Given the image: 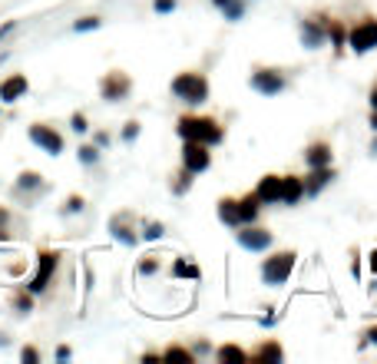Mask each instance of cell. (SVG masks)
<instances>
[{"instance_id": "7c38bea8", "label": "cell", "mask_w": 377, "mask_h": 364, "mask_svg": "<svg viewBox=\"0 0 377 364\" xmlns=\"http://www.w3.org/2000/svg\"><path fill=\"white\" fill-rule=\"evenodd\" d=\"M304 196V186H302V179L298 176H281V199L278 202H285V205H295V202Z\"/></svg>"}, {"instance_id": "d6a6232c", "label": "cell", "mask_w": 377, "mask_h": 364, "mask_svg": "<svg viewBox=\"0 0 377 364\" xmlns=\"http://www.w3.org/2000/svg\"><path fill=\"white\" fill-rule=\"evenodd\" d=\"M371 341H374V344H377V328H374V331H371Z\"/></svg>"}, {"instance_id": "d6986e66", "label": "cell", "mask_w": 377, "mask_h": 364, "mask_svg": "<svg viewBox=\"0 0 377 364\" xmlns=\"http://www.w3.org/2000/svg\"><path fill=\"white\" fill-rule=\"evenodd\" d=\"M215 7H222L228 20H239V17H242V3H239V0H215Z\"/></svg>"}, {"instance_id": "1f68e13d", "label": "cell", "mask_w": 377, "mask_h": 364, "mask_svg": "<svg viewBox=\"0 0 377 364\" xmlns=\"http://www.w3.org/2000/svg\"><path fill=\"white\" fill-rule=\"evenodd\" d=\"M371 126H374V129H377V110H374V116H371Z\"/></svg>"}, {"instance_id": "ac0fdd59", "label": "cell", "mask_w": 377, "mask_h": 364, "mask_svg": "<svg viewBox=\"0 0 377 364\" xmlns=\"http://www.w3.org/2000/svg\"><path fill=\"white\" fill-rule=\"evenodd\" d=\"M302 40H304V47H318L321 43V30L311 24V20H304V27H302Z\"/></svg>"}, {"instance_id": "2e32d148", "label": "cell", "mask_w": 377, "mask_h": 364, "mask_svg": "<svg viewBox=\"0 0 377 364\" xmlns=\"http://www.w3.org/2000/svg\"><path fill=\"white\" fill-rule=\"evenodd\" d=\"M219 219L228 222V226H242V222H239V202H235V199H222V202H219Z\"/></svg>"}, {"instance_id": "5b68a950", "label": "cell", "mask_w": 377, "mask_h": 364, "mask_svg": "<svg viewBox=\"0 0 377 364\" xmlns=\"http://www.w3.org/2000/svg\"><path fill=\"white\" fill-rule=\"evenodd\" d=\"M30 139H34L43 152H50V156H60L63 152V136L57 129H50V126H43V123L30 126Z\"/></svg>"}, {"instance_id": "83f0119b", "label": "cell", "mask_w": 377, "mask_h": 364, "mask_svg": "<svg viewBox=\"0 0 377 364\" xmlns=\"http://www.w3.org/2000/svg\"><path fill=\"white\" fill-rule=\"evenodd\" d=\"M159 235H163V228H159L156 222H152V226L146 228V239H159Z\"/></svg>"}, {"instance_id": "7a4b0ae2", "label": "cell", "mask_w": 377, "mask_h": 364, "mask_svg": "<svg viewBox=\"0 0 377 364\" xmlns=\"http://www.w3.org/2000/svg\"><path fill=\"white\" fill-rule=\"evenodd\" d=\"M172 93L182 96L186 103H202L209 96V83H205V76H199V73H182L172 80Z\"/></svg>"}, {"instance_id": "603a6c76", "label": "cell", "mask_w": 377, "mask_h": 364, "mask_svg": "<svg viewBox=\"0 0 377 364\" xmlns=\"http://www.w3.org/2000/svg\"><path fill=\"white\" fill-rule=\"evenodd\" d=\"M96 27H100V20H96V17H83V20H76L73 30H96Z\"/></svg>"}, {"instance_id": "4dcf8cb0", "label": "cell", "mask_w": 377, "mask_h": 364, "mask_svg": "<svg viewBox=\"0 0 377 364\" xmlns=\"http://www.w3.org/2000/svg\"><path fill=\"white\" fill-rule=\"evenodd\" d=\"M371 268H374V272H377V252H374V255H371Z\"/></svg>"}, {"instance_id": "30bf717a", "label": "cell", "mask_w": 377, "mask_h": 364, "mask_svg": "<svg viewBox=\"0 0 377 364\" xmlns=\"http://www.w3.org/2000/svg\"><path fill=\"white\" fill-rule=\"evenodd\" d=\"M126 93H129V76L106 73V80H103V96H106V100H123Z\"/></svg>"}, {"instance_id": "44dd1931", "label": "cell", "mask_w": 377, "mask_h": 364, "mask_svg": "<svg viewBox=\"0 0 377 364\" xmlns=\"http://www.w3.org/2000/svg\"><path fill=\"white\" fill-rule=\"evenodd\" d=\"M219 361H249V354L228 344V348H219Z\"/></svg>"}, {"instance_id": "3957f363", "label": "cell", "mask_w": 377, "mask_h": 364, "mask_svg": "<svg viewBox=\"0 0 377 364\" xmlns=\"http://www.w3.org/2000/svg\"><path fill=\"white\" fill-rule=\"evenodd\" d=\"M291 268H295V255H291V252H278V255H272V259L265 262L262 275L268 285H285L291 275Z\"/></svg>"}, {"instance_id": "6da1fadb", "label": "cell", "mask_w": 377, "mask_h": 364, "mask_svg": "<svg viewBox=\"0 0 377 364\" xmlns=\"http://www.w3.org/2000/svg\"><path fill=\"white\" fill-rule=\"evenodd\" d=\"M179 136L202 143V146H215V143H222V126L209 119V116H182L179 119Z\"/></svg>"}, {"instance_id": "9c48e42d", "label": "cell", "mask_w": 377, "mask_h": 364, "mask_svg": "<svg viewBox=\"0 0 377 364\" xmlns=\"http://www.w3.org/2000/svg\"><path fill=\"white\" fill-rule=\"evenodd\" d=\"M27 76L24 73H13V76H7L3 83H0V103H17L20 96L27 93Z\"/></svg>"}, {"instance_id": "9a60e30c", "label": "cell", "mask_w": 377, "mask_h": 364, "mask_svg": "<svg viewBox=\"0 0 377 364\" xmlns=\"http://www.w3.org/2000/svg\"><path fill=\"white\" fill-rule=\"evenodd\" d=\"M304 159H308L311 169H318V166H331V146H327V143H314L311 150L304 152Z\"/></svg>"}, {"instance_id": "d4e9b609", "label": "cell", "mask_w": 377, "mask_h": 364, "mask_svg": "<svg viewBox=\"0 0 377 364\" xmlns=\"http://www.w3.org/2000/svg\"><path fill=\"white\" fill-rule=\"evenodd\" d=\"M80 159H83V163H96V150H93V146H83V150H80Z\"/></svg>"}, {"instance_id": "4316f807", "label": "cell", "mask_w": 377, "mask_h": 364, "mask_svg": "<svg viewBox=\"0 0 377 364\" xmlns=\"http://www.w3.org/2000/svg\"><path fill=\"white\" fill-rule=\"evenodd\" d=\"M172 7H176V0H156V10H159V13L172 10Z\"/></svg>"}, {"instance_id": "f546056e", "label": "cell", "mask_w": 377, "mask_h": 364, "mask_svg": "<svg viewBox=\"0 0 377 364\" xmlns=\"http://www.w3.org/2000/svg\"><path fill=\"white\" fill-rule=\"evenodd\" d=\"M371 106H374V110H377V87L371 89Z\"/></svg>"}, {"instance_id": "ffe728a7", "label": "cell", "mask_w": 377, "mask_h": 364, "mask_svg": "<svg viewBox=\"0 0 377 364\" xmlns=\"http://www.w3.org/2000/svg\"><path fill=\"white\" fill-rule=\"evenodd\" d=\"M255 361H281V348L278 344H265L258 354H251Z\"/></svg>"}, {"instance_id": "484cf974", "label": "cell", "mask_w": 377, "mask_h": 364, "mask_svg": "<svg viewBox=\"0 0 377 364\" xmlns=\"http://www.w3.org/2000/svg\"><path fill=\"white\" fill-rule=\"evenodd\" d=\"M73 129H76V133H87V119H83V113L73 116Z\"/></svg>"}, {"instance_id": "cb8c5ba5", "label": "cell", "mask_w": 377, "mask_h": 364, "mask_svg": "<svg viewBox=\"0 0 377 364\" xmlns=\"http://www.w3.org/2000/svg\"><path fill=\"white\" fill-rule=\"evenodd\" d=\"M176 275H192V278H199V268H192V265H176Z\"/></svg>"}, {"instance_id": "836d02e7", "label": "cell", "mask_w": 377, "mask_h": 364, "mask_svg": "<svg viewBox=\"0 0 377 364\" xmlns=\"http://www.w3.org/2000/svg\"><path fill=\"white\" fill-rule=\"evenodd\" d=\"M374 152H377V143H374Z\"/></svg>"}, {"instance_id": "e0dca14e", "label": "cell", "mask_w": 377, "mask_h": 364, "mask_svg": "<svg viewBox=\"0 0 377 364\" xmlns=\"http://www.w3.org/2000/svg\"><path fill=\"white\" fill-rule=\"evenodd\" d=\"M255 215H258V196H245L239 202V222H255Z\"/></svg>"}, {"instance_id": "5bb4252c", "label": "cell", "mask_w": 377, "mask_h": 364, "mask_svg": "<svg viewBox=\"0 0 377 364\" xmlns=\"http://www.w3.org/2000/svg\"><path fill=\"white\" fill-rule=\"evenodd\" d=\"M331 179H334V169H327V166H318L308 182L302 179V186H304V192H308V196H314V192H318V189H325Z\"/></svg>"}, {"instance_id": "8fae6325", "label": "cell", "mask_w": 377, "mask_h": 364, "mask_svg": "<svg viewBox=\"0 0 377 364\" xmlns=\"http://www.w3.org/2000/svg\"><path fill=\"white\" fill-rule=\"evenodd\" d=\"M239 242L245 245V249H251V252H262V249L272 245V232H265V228H242Z\"/></svg>"}, {"instance_id": "f1b7e54d", "label": "cell", "mask_w": 377, "mask_h": 364, "mask_svg": "<svg viewBox=\"0 0 377 364\" xmlns=\"http://www.w3.org/2000/svg\"><path fill=\"white\" fill-rule=\"evenodd\" d=\"M20 358H24V361H37L40 354H37V348H24V354H20Z\"/></svg>"}, {"instance_id": "ba28073f", "label": "cell", "mask_w": 377, "mask_h": 364, "mask_svg": "<svg viewBox=\"0 0 377 364\" xmlns=\"http://www.w3.org/2000/svg\"><path fill=\"white\" fill-rule=\"evenodd\" d=\"M53 268H57V255H53V252H43V255H40L37 275L30 278V291H43V289H47V285H50V278H53Z\"/></svg>"}, {"instance_id": "8992f818", "label": "cell", "mask_w": 377, "mask_h": 364, "mask_svg": "<svg viewBox=\"0 0 377 364\" xmlns=\"http://www.w3.org/2000/svg\"><path fill=\"white\" fill-rule=\"evenodd\" d=\"M182 163H186V169L195 176V173H205L209 169V146H202V143H192V139H186V150H182Z\"/></svg>"}, {"instance_id": "277c9868", "label": "cell", "mask_w": 377, "mask_h": 364, "mask_svg": "<svg viewBox=\"0 0 377 364\" xmlns=\"http://www.w3.org/2000/svg\"><path fill=\"white\" fill-rule=\"evenodd\" d=\"M377 47V20L374 17H364L361 24L351 30V50L354 53H367Z\"/></svg>"}, {"instance_id": "52a82bcc", "label": "cell", "mask_w": 377, "mask_h": 364, "mask_svg": "<svg viewBox=\"0 0 377 364\" xmlns=\"http://www.w3.org/2000/svg\"><path fill=\"white\" fill-rule=\"evenodd\" d=\"M251 87L258 89V93H265V96H275V93L285 89V80H281L278 70H258V73L251 76Z\"/></svg>"}, {"instance_id": "4fadbf2b", "label": "cell", "mask_w": 377, "mask_h": 364, "mask_svg": "<svg viewBox=\"0 0 377 364\" xmlns=\"http://www.w3.org/2000/svg\"><path fill=\"white\" fill-rule=\"evenodd\" d=\"M255 196H258V202H278L281 199V179L265 176L262 182H258V189H255Z\"/></svg>"}, {"instance_id": "7402d4cb", "label": "cell", "mask_w": 377, "mask_h": 364, "mask_svg": "<svg viewBox=\"0 0 377 364\" xmlns=\"http://www.w3.org/2000/svg\"><path fill=\"white\" fill-rule=\"evenodd\" d=\"M163 358H165V361H192V354H188V351H182V348H169V351H165L163 354Z\"/></svg>"}]
</instances>
